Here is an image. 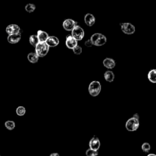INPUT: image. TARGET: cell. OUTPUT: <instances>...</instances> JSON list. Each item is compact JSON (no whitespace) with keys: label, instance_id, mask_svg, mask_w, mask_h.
<instances>
[{"label":"cell","instance_id":"23","mask_svg":"<svg viewBox=\"0 0 156 156\" xmlns=\"http://www.w3.org/2000/svg\"><path fill=\"white\" fill-rule=\"evenodd\" d=\"M36 9V6L33 4H27L26 6H25V10L29 12V13H31L35 10Z\"/></svg>","mask_w":156,"mask_h":156},{"label":"cell","instance_id":"2","mask_svg":"<svg viewBox=\"0 0 156 156\" xmlns=\"http://www.w3.org/2000/svg\"><path fill=\"white\" fill-rule=\"evenodd\" d=\"M101 91V85L99 81H93L88 86V92L90 95L93 97L99 95Z\"/></svg>","mask_w":156,"mask_h":156},{"label":"cell","instance_id":"29","mask_svg":"<svg viewBox=\"0 0 156 156\" xmlns=\"http://www.w3.org/2000/svg\"><path fill=\"white\" fill-rule=\"evenodd\" d=\"M0 156H1V155H0Z\"/></svg>","mask_w":156,"mask_h":156},{"label":"cell","instance_id":"4","mask_svg":"<svg viewBox=\"0 0 156 156\" xmlns=\"http://www.w3.org/2000/svg\"><path fill=\"white\" fill-rule=\"evenodd\" d=\"M50 47L45 42H39L36 46V53L40 57H43L48 54Z\"/></svg>","mask_w":156,"mask_h":156},{"label":"cell","instance_id":"13","mask_svg":"<svg viewBox=\"0 0 156 156\" xmlns=\"http://www.w3.org/2000/svg\"><path fill=\"white\" fill-rule=\"evenodd\" d=\"M103 65L107 69H113L116 65V62L113 59L106 58L103 60Z\"/></svg>","mask_w":156,"mask_h":156},{"label":"cell","instance_id":"6","mask_svg":"<svg viewBox=\"0 0 156 156\" xmlns=\"http://www.w3.org/2000/svg\"><path fill=\"white\" fill-rule=\"evenodd\" d=\"M121 29L123 32L128 35L133 34L135 32V26L129 23H121Z\"/></svg>","mask_w":156,"mask_h":156},{"label":"cell","instance_id":"9","mask_svg":"<svg viewBox=\"0 0 156 156\" xmlns=\"http://www.w3.org/2000/svg\"><path fill=\"white\" fill-rule=\"evenodd\" d=\"M76 26V23L72 19H67L63 22V27L67 31L72 30Z\"/></svg>","mask_w":156,"mask_h":156},{"label":"cell","instance_id":"7","mask_svg":"<svg viewBox=\"0 0 156 156\" xmlns=\"http://www.w3.org/2000/svg\"><path fill=\"white\" fill-rule=\"evenodd\" d=\"M100 146H101V143L99 138L96 135H94L90 140V142H89L90 148L95 151H98V149L100 148Z\"/></svg>","mask_w":156,"mask_h":156},{"label":"cell","instance_id":"1","mask_svg":"<svg viewBox=\"0 0 156 156\" xmlns=\"http://www.w3.org/2000/svg\"><path fill=\"white\" fill-rule=\"evenodd\" d=\"M140 126L139 115L138 114L134 115L133 117L129 118L126 123V128L129 132L137 131Z\"/></svg>","mask_w":156,"mask_h":156},{"label":"cell","instance_id":"15","mask_svg":"<svg viewBox=\"0 0 156 156\" xmlns=\"http://www.w3.org/2000/svg\"><path fill=\"white\" fill-rule=\"evenodd\" d=\"M37 36L38 37L39 42H45L49 37V36L47 33L41 30L38 31Z\"/></svg>","mask_w":156,"mask_h":156},{"label":"cell","instance_id":"3","mask_svg":"<svg viewBox=\"0 0 156 156\" xmlns=\"http://www.w3.org/2000/svg\"><path fill=\"white\" fill-rule=\"evenodd\" d=\"M90 40L93 45L97 46H103L107 42L106 37L100 33H95L93 34L90 38Z\"/></svg>","mask_w":156,"mask_h":156},{"label":"cell","instance_id":"14","mask_svg":"<svg viewBox=\"0 0 156 156\" xmlns=\"http://www.w3.org/2000/svg\"><path fill=\"white\" fill-rule=\"evenodd\" d=\"M20 40H21V34L20 33H19L17 34L9 35V36L7 37L8 42L11 44L17 43L20 42Z\"/></svg>","mask_w":156,"mask_h":156},{"label":"cell","instance_id":"16","mask_svg":"<svg viewBox=\"0 0 156 156\" xmlns=\"http://www.w3.org/2000/svg\"><path fill=\"white\" fill-rule=\"evenodd\" d=\"M104 79L106 81L108 82H112L114 81L115 74L112 71H107L104 74Z\"/></svg>","mask_w":156,"mask_h":156},{"label":"cell","instance_id":"27","mask_svg":"<svg viewBox=\"0 0 156 156\" xmlns=\"http://www.w3.org/2000/svg\"><path fill=\"white\" fill-rule=\"evenodd\" d=\"M50 156H60L59 154L57 152H53V153H51Z\"/></svg>","mask_w":156,"mask_h":156},{"label":"cell","instance_id":"24","mask_svg":"<svg viewBox=\"0 0 156 156\" xmlns=\"http://www.w3.org/2000/svg\"><path fill=\"white\" fill-rule=\"evenodd\" d=\"M142 149L143 152H149L150 149H151V145L149 143L145 142L142 144Z\"/></svg>","mask_w":156,"mask_h":156},{"label":"cell","instance_id":"18","mask_svg":"<svg viewBox=\"0 0 156 156\" xmlns=\"http://www.w3.org/2000/svg\"><path fill=\"white\" fill-rule=\"evenodd\" d=\"M39 57L37 55V54L35 53H30L27 55V59L28 60L31 62V63H37L39 60Z\"/></svg>","mask_w":156,"mask_h":156},{"label":"cell","instance_id":"5","mask_svg":"<svg viewBox=\"0 0 156 156\" xmlns=\"http://www.w3.org/2000/svg\"><path fill=\"white\" fill-rule=\"evenodd\" d=\"M85 33L84 29L79 26L76 25L71 30V36L77 40H82L84 37Z\"/></svg>","mask_w":156,"mask_h":156},{"label":"cell","instance_id":"12","mask_svg":"<svg viewBox=\"0 0 156 156\" xmlns=\"http://www.w3.org/2000/svg\"><path fill=\"white\" fill-rule=\"evenodd\" d=\"M95 17L93 15L90 14V13H87L85 15L84 17V22L88 26H92L93 25H94L95 23Z\"/></svg>","mask_w":156,"mask_h":156},{"label":"cell","instance_id":"17","mask_svg":"<svg viewBox=\"0 0 156 156\" xmlns=\"http://www.w3.org/2000/svg\"><path fill=\"white\" fill-rule=\"evenodd\" d=\"M148 78L152 83H156V69H152L149 71Z\"/></svg>","mask_w":156,"mask_h":156},{"label":"cell","instance_id":"20","mask_svg":"<svg viewBox=\"0 0 156 156\" xmlns=\"http://www.w3.org/2000/svg\"><path fill=\"white\" fill-rule=\"evenodd\" d=\"M29 43L31 45H33V46H35L36 47V46L39 43L37 36L36 35L30 36L29 37Z\"/></svg>","mask_w":156,"mask_h":156},{"label":"cell","instance_id":"25","mask_svg":"<svg viewBox=\"0 0 156 156\" xmlns=\"http://www.w3.org/2000/svg\"><path fill=\"white\" fill-rule=\"evenodd\" d=\"M73 53L76 54V55H79L82 53V48L81 47V46L77 45L75 48H74L73 49Z\"/></svg>","mask_w":156,"mask_h":156},{"label":"cell","instance_id":"10","mask_svg":"<svg viewBox=\"0 0 156 156\" xmlns=\"http://www.w3.org/2000/svg\"><path fill=\"white\" fill-rule=\"evenodd\" d=\"M65 44L68 48L73 50L77 45V41L72 36H68L66 39Z\"/></svg>","mask_w":156,"mask_h":156},{"label":"cell","instance_id":"21","mask_svg":"<svg viewBox=\"0 0 156 156\" xmlns=\"http://www.w3.org/2000/svg\"><path fill=\"white\" fill-rule=\"evenodd\" d=\"M26 110L25 107L23 106H19L16 109V114L19 117L24 116L26 114Z\"/></svg>","mask_w":156,"mask_h":156},{"label":"cell","instance_id":"11","mask_svg":"<svg viewBox=\"0 0 156 156\" xmlns=\"http://www.w3.org/2000/svg\"><path fill=\"white\" fill-rule=\"evenodd\" d=\"M49 47H56L59 43V40L55 36H49L48 39L45 42Z\"/></svg>","mask_w":156,"mask_h":156},{"label":"cell","instance_id":"22","mask_svg":"<svg viewBox=\"0 0 156 156\" xmlns=\"http://www.w3.org/2000/svg\"><path fill=\"white\" fill-rule=\"evenodd\" d=\"M85 154L87 156H98V151H95L89 148L85 152Z\"/></svg>","mask_w":156,"mask_h":156},{"label":"cell","instance_id":"19","mask_svg":"<svg viewBox=\"0 0 156 156\" xmlns=\"http://www.w3.org/2000/svg\"><path fill=\"white\" fill-rule=\"evenodd\" d=\"M4 126L9 131H12L15 128V123L13 121L8 120L5 122Z\"/></svg>","mask_w":156,"mask_h":156},{"label":"cell","instance_id":"26","mask_svg":"<svg viewBox=\"0 0 156 156\" xmlns=\"http://www.w3.org/2000/svg\"><path fill=\"white\" fill-rule=\"evenodd\" d=\"M85 45L87 46V47H91V46L93 45L91 40H87L85 42Z\"/></svg>","mask_w":156,"mask_h":156},{"label":"cell","instance_id":"28","mask_svg":"<svg viewBox=\"0 0 156 156\" xmlns=\"http://www.w3.org/2000/svg\"><path fill=\"white\" fill-rule=\"evenodd\" d=\"M147 156H156V155L154 154H149Z\"/></svg>","mask_w":156,"mask_h":156},{"label":"cell","instance_id":"8","mask_svg":"<svg viewBox=\"0 0 156 156\" xmlns=\"http://www.w3.org/2000/svg\"><path fill=\"white\" fill-rule=\"evenodd\" d=\"M6 33L9 35H13V34H17L20 33V28L17 25H10L7 26L6 29Z\"/></svg>","mask_w":156,"mask_h":156}]
</instances>
